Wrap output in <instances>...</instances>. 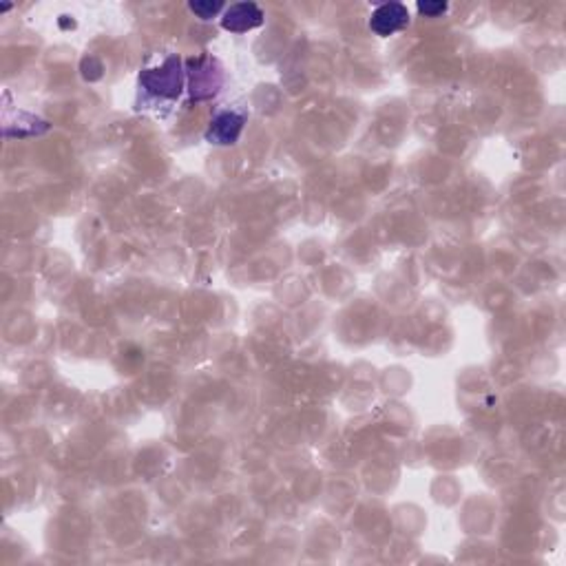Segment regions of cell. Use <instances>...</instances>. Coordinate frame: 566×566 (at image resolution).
<instances>
[{
  "label": "cell",
  "instance_id": "obj_1",
  "mask_svg": "<svg viewBox=\"0 0 566 566\" xmlns=\"http://www.w3.org/2000/svg\"><path fill=\"white\" fill-rule=\"evenodd\" d=\"M140 84L155 98L175 100L184 89V69L177 55H168L164 63L155 69H146L140 74Z\"/></svg>",
  "mask_w": 566,
  "mask_h": 566
},
{
  "label": "cell",
  "instance_id": "obj_2",
  "mask_svg": "<svg viewBox=\"0 0 566 566\" xmlns=\"http://www.w3.org/2000/svg\"><path fill=\"white\" fill-rule=\"evenodd\" d=\"M188 80H191V98L208 100L217 95L223 83V74L215 60L202 55V58L188 60Z\"/></svg>",
  "mask_w": 566,
  "mask_h": 566
},
{
  "label": "cell",
  "instance_id": "obj_3",
  "mask_svg": "<svg viewBox=\"0 0 566 566\" xmlns=\"http://www.w3.org/2000/svg\"><path fill=\"white\" fill-rule=\"evenodd\" d=\"M410 25V12H407L405 5L401 3H387L381 5L370 18V29L376 35H394L396 32H402V29Z\"/></svg>",
  "mask_w": 566,
  "mask_h": 566
},
{
  "label": "cell",
  "instance_id": "obj_4",
  "mask_svg": "<svg viewBox=\"0 0 566 566\" xmlns=\"http://www.w3.org/2000/svg\"><path fill=\"white\" fill-rule=\"evenodd\" d=\"M263 25V12L254 3H237L223 12L222 27L233 34H246Z\"/></svg>",
  "mask_w": 566,
  "mask_h": 566
},
{
  "label": "cell",
  "instance_id": "obj_5",
  "mask_svg": "<svg viewBox=\"0 0 566 566\" xmlns=\"http://www.w3.org/2000/svg\"><path fill=\"white\" fill-rule=\"evenodd\" d=\"M243 124H246V117L242 114H234V111H223L219 114L215 120L211 122L206 131V140L211 144H219V146H228L234 144L242 135Z\"/></svg>",
  "mask_w": 566,
  "mask_h": 566
},
{
  "label": "cell",
  "instance_id": "obj_6",
  "mask_svg": "<svg viewBox=\"0 0 566 566\" xmlns=\"http://www.w3.org/2000/svg\"><path fill=\"white\" fill-rule=\"evenodd\" d=\"M223 9L222 3H213V0H200V3H191V12L197 14L202 20L215 18Z\"/></svg>",
  "mask_w": 566,
  "mask_h": 566
},
{
  "label": "cell",
  "instance_id": "obj_7",
  "mask_svg": "<svg viewBox=\"0 0 566 566\" xmlns=\"http://www.w3.org/2000/svg\"><path fill=\"white\" fill-rule=\"evenodd\" d=\"M418 12L427 18H436L447 12V3H418Z\"/></svg>",
  "mask_w": 566,
  "mask_h": 566
}]
</instances>
